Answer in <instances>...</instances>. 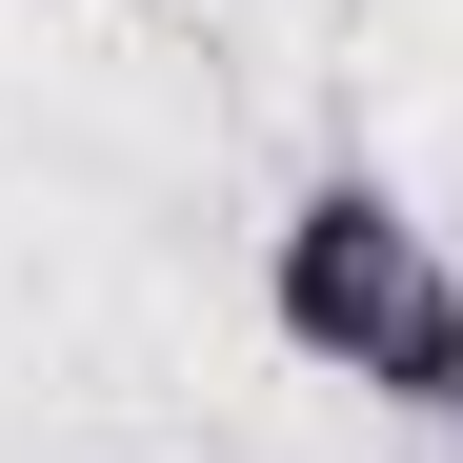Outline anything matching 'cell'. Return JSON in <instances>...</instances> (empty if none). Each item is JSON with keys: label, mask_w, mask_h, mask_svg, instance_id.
I'll return each instance as SVG.
<instances>
[{"label": "cell", "mask_w": 463, "mask_h": 463, "mask_svg": "<svg viewBox=\"0 0 463 463\" xmlns=\"http://www.w3.org/2000/svg\"><path fill=\"white\" fill-rule=\"evenodd\" d=\"M262 323L363 383V403H403V423H463V262H443V222L403 182H302L282 202V242H262Z\"/></svg>", "instance_id": "cell-1"}, {"label": "cell", "mask_w": 463, "mask_h": 463, "mask_svg": "<svg viewBox=\"0 0 463 463\" xmlns=\"http://www.w3.org/2000/svg\"><path fill=\"white\" fill-rule=\"evenodd\" d=\"M443 463H463V423H443Z\"/></svg>", "instance_id": "cell-2"}]
</instances>
